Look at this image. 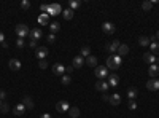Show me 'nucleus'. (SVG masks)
Here are the masks:
<instances>
[{"label":"nucleus","instance_id":"f257e3e1","mask_svg":"<svg viewBox=\"0 0 159 118\" xmlns=\"http://www.w3.org/2000/svg\"><path fill=\"white\" fill-rule=\"evenodd\" d=\"M119 66H121V58L118 56V54H112V56L107 59V69L108 70L110 69H112V70H116Z\"/></svg>","mask_w":159,"mask_h":118},{"label":"nucleus","instance_id":"f03ea898","mask_svg":"<svg viewBox=\"0 0 159 118\" xmlns=\"http://www.w3.org/2000/svg\"><path fill=\"white\" fill-rule=\"evenodd\" d=\"M29 34H30V30H29V27H27L26 24H18L16 26V35H18V38H26V37H29Z\"/></svg>","mask_w":159,"mask_h":118},{"label":"nucleus","instance_id":"7ed1b4c3","mask_svg":"<svg viewBox=\"0 0 159 118\" xmlns=\"http://www.w3.org/2000/svg\"><path fill=\"white\" fill-rule=\"evenodd\" d=\"M62 15V6L59 3H50L48 6V16H57Z\"/></svg>","mask_w":159,"mask_h":118},{"label":"nucleus","instance_id":"20e7f679","mask_svg":"<svg viewBox=\"0 0 159 118\" xmlns=\"http://www.w3.org/2000/svg\"><path fill=\"white\" fill-rule=\"evenodd\" d=\"M108 69L107 66H97L95 67V77H99V80H105L108 78Z\"/></svg>","mask_w":159,"mask_h":118},{"label":"nucleus","instance_id":"39448f33","mask_svg":"<svg viewBox=\"0 0 159 118\" xmlns=\"http://www.w3.org/2000/svg\"><path fill=\"white\" fill-rule=\"evenodd\" d=\"M56 110H57L59 113H65V112H68V110H70V105H68L67 101H60V102L56 104Z\"/></svg>","mask_w":159,"mask_h":118},{"label":"nucleus","instance_id":"423d86ee","mask_svg":"<svg viewBox=\"0 0 159 118\" xmlns=\"http://www.w3.org/2000/svg\"><path fill=\"white\" fill-rule=\"evenodd\" d=\"M48 53H50V51H48V48H46V46H38V48H37V51H35V56H37L40 61H43V59L48 56Z\"/></svg>","mask_w":159,"mask_h":118},{"label":"nucleus","instance_id":"0eeeda50","mask_svg":"<svg viewBox=\"0 0 159 118\" xmlns=\"http://www.w3.org/2000/svg\"><path fill=\"white\" fill-rule=\"evenodd\" d=\"M119 41L118 40H113V41H110V43H105V50L107 51H112V53H116L118 51V48H119Z\"/></svg>","mask_w":159,"mask_h":118},{"label":"nucleus","instance_id":"6e6552de","mask_svg":"<svg viewBox=\"0 0 159 118\" xmlns=\"http://www.w3.org/2000/svg\"><path fill=\"white\" fill-rule=\"evenodd\" d=\"M53 73L54 75H57V77H62V75L65 73V67H64V64H54L53 66Z\"/></svg>","mask_w":159,"mask_h":118},{"label":"nucleus","instance_id":"1a4fd4ad","mask_svg":"<svg viewBox=\"0 0 159 118\" xmlns=\"http://www.w3.org/2000/svg\"><path fill=\"white\" fill-rule=\"evenodd\" d=\"M102 30L105 32V34H108V35H112V34H115L116 27H115L113 23H103V24H102Z\"/></svg>","mask_w":159,"mask_h":118},{"label":"nucleus","instance_id":"9d476101","mask_svg":"<svg viewBox=\"0 0 159 118\" xmlns=\"http://www.w3.org/2000/svg\"><path fill=\"white\" fill-rule=\"evenodd\" d=\"M29 37L32 38V40H40L41 37H43V30H41V29H38V27H35V29H32L30 30V34H29Z\"/></svg>","mask_w":159,"mask_h":118},{"label":"nucleus","instance_id":"9b49d317","mask_svg":"<svg viewBox=\"0 0 159 118\" xmlns=\"http://www.w3.org/2000/svg\"><path fill=\"white\" fill-rule=\"evenodd\" d=\"M147 88L150 89V91H156V89H159V80L157 78H151L147 81Z\"/></svg>","mask_w":159,"mask_h":118},{"label":"nucleus","instance_id":"f8f14e48","mask_svg":"<svg viewBox=\"0 0 159 118\" xmlns=\"http://www.w3.org/2000/svg\"><path fill=\"white\" fill-rule=\"evenodd\" d=\"M148 75L151 78H156L157 75H159V66L157 64H151L150 69H148Z\"/></svg>","mask_w":159,"mask_h":118},{"label":"nucleus","instance_id":"ddd939ff","mask_svg":"<svg viewBox=\"0 0 159 118\" xmlns=\"http://www.w3.org/2000/svg\"><path fill=\"white\" fill-rule=\"evenodd\" d=\"M95 89H99V91H102V93H107V89H108V81L99 80L97 83H95Z\"/></svg>","mask_w":159,"mask_h":118},{"label":"nucleus","instance_id":"4468645a","mask_svg":"<svg viewBox=\"0 0 159 118\" xmlns=\"http://www.w3.org/2000/svg\"><path fill=\"white\" fill-rule=\"evenodd\" d=\"M118 83H119V78H118L116 73H110L108 75V86H118Z\"/></svg>","mask_w":159,"mask_h":118},{"label":"nucleus","instance_id":"2eb2a0df","mask_svg":"<svg viewBox=\"0 0 159 118\" xmlns=\"http://www.w3.org/2000/svg\"><path fill=\"white\" fill-rule=\"evenodd\" d=\"M143 61L147 62V64H156V56L153 53H145L143 54Z\"/></svg>","mask_w":159,"mask_h":118},{"label":"nucleus","instance_id":"dca6fc26","mask_svg":"<svg viewBox=\"0 0 159 118\" xmlns=\"http://www.w3.org/2000/svg\"><path fill=\"white\" fill-rule=\"evenodd\" d=\"M72 66H73V69H80L81 66H85V58L75 56V58H73V62H72Z\"/></svg>","mask_w":159,"mask_h":118},{"label":"nucleus","instance_id":"f3484780","mask_svg":"<svg viewBox=\"0 0 159 118\" xmlns=\"http://www.w3.org/2000/svg\"><path fill=\"white\" fill-rule=\"evenodd\" d=\"M38 24L50 26V16H48V13H41V15L38 16Z\"/></svg>","mask_w":159,"mask_h":118},{"label":"nucleus","instance_id":"a211bd4d","mask_svg":"<svg viewBox=\"0 0 159 118\" xmlns=\"http://www.w3.org/2000/svg\"><path fill=\"white\" fill-rule=\"evenodd\" d=\"M8 67L11 69V70H19L21 69V61H18V59H10V62H8Z\"/></svg>","mask_w":159,"mask_h":118},{"label":"nucleus","instance_id":"6ab92c4d","mask_svg":"<svg viewBox=\"0 0 159 118\" xmlns=\"http://www.w3.org/2000/svg\"><path fill=\"white\" fill-rule=\"evenodd\" d=\"M85 64L89 66V67H97V58L95 56H88L85 59Z\"/></svg>","mask_w":159,"mask_h":118},{"label":"nucleus","instance_id":"aec40b11","mask_svg":"<svg viewBox=\"0 0 159 118\" xmlns=\"http://www.w3.org/2000/svg\"><path fill=\"white\" fill-rule=\"evenodd\" d=\"M26 105H24V104L22 102H21V104H18V105L15 107V115H18V116H21V115H24L26 113Z\"/></svg>","mask_w":159,"mask_h":118},{"label":"nucleus","instance_id":"412c9836","mask_svg":"<svg viewBox=\"0 0 159 118\" xmlns=\"http://www.w3.org/2000/svg\"><path fill=\"white\" fill-rule=\"evenodd\" d=\"M139 96V91H137V88H129L127 89V98H129V101H135V98Z\"/></svg>","mask_w":159,"mask_h":118},{"label":"nucleus","instance_id":"4be33fe9","mask_svg":"<svg viewBox=\"0 0 159 118\" xmlns=\"http://www.w3.org/2000/svg\"><path fill=\"white\" fill-rule=\"evenodd\" d=\"M110 104H112V105H119L121 104V96L119 94H112L110 96Z\"/></svg>","mask_w":159,"mask_h":118},{"label":"nucleus","instance_id":"5701e85b","mask_svg":"<svg viewBox=\"0 0 159 118\" xmlns=\"http://www.w3.org/2000/svg\"><path fill=\"white\" fill-rule=\"evenodd\" d=\"M73 10L72 8H65V10H62V16H64V19L65 21H68V19H72L73 18Z\"/></svg>","mask_w":159,"mask_h":118},{"label":"nucleus","instance_id":"b1692460","mask_svg":"<svg viewBox=\"0 0 159 118\" xmlns=\"http://www.w3.org/2000/svg\"><path fill=\"white\" fill-rule=\"evenodd\" d=\"M116 53H118L119 58L121 56H126V54L129 53V46L127 45H119V48H118V51H116Z\"/></svg>","mask_w":159,"mask_h":118},{"label":"nucleus","instance_id":"393cba45","mask_svg":"<svg viewBox=\"0 0 159 118\" xmlns=\"http://www.w3.org/2000/svg\"><path fill=\"white\" fill-rule=\"evenodd\" d=\"M22 104L26 105V109H33V101H32V98H29V96H24L22 98Z\"/></svg>","mask_w":159,"mask_h":118},{"label":"nucleus","instance_id":"a878e982","mask_svg":"<svg viewBox=\"0 0 159 118\" xmlns=\"http://www.w3.org/2000/svg\"><path fill=\"white\" fill-rule=\"evenodd\" d=\"M80 56H81V58L91 56V50H89V46H83V48H81V50H80Z\"/></svg>","mask_w":159,"mask_h":118},{"label":"nucleus","instance_id":"bb28decb","mask_svg":"<svg viewBox=\"0 0 159 118\" xmlns=\"http://www.w3.org/2000/svg\"><path fill=\"white\" fill-rule=\"evenodd\" d=\"M68 115H70L72 118H78L80 116V109L78 107H70V110H68Z\"/></svg>","mask_w":159,"mask_h":118},{"label":"nucleus","instance_id":"cd10ccee","mask_svg":"<svg viewBox=\"0 0 159 118\" xmlns=\"http://www.w3.org/2000/svg\"><path fill=\"white\" fill-rule=\"evenodd\" d=\"M150 46H151V51H150V53L157 54V56H159V43H157V41H151Z\"/></svg>","mask_w":159,"mask_h":118},{"label":"nucleus","instance_id":"c85d7f7f","mask_svg":"<svg viewBox=\"0 0 159 118\" xmlns=\"http://www.w3.org/2000/svg\"><path fill=\"white\" fill-rule=\"evenodd\" d=\"M150 43H151L150 37H140V38H139V45H140V46H148Z\"/></svg>","mask_w":159,"mask_h":118},{"label":"nucleus","instance_id":"c756f323","mask_svg":"<svg viewBox=\"0 0 159 118\" xmlns=\"http://www.w3.org/2000/svg\"><path fill=\"white\" fill-rule=\"evenodd\" d=\"M59 29H60V24H59V23H56V21L50 24V30H51V34H56Z\"/></svg>","mask_w":159,"mask_h":118},{"label":"nucleus","instance_id":"7c9ffc66","mask_svg":"<svg viewBox=\"0 0 159 118\" xmlns=\"http://www.w3.org/2000/svg\"><path fill=\"white\" fill-rule=\"evenodd\" d=\"M60 81H62V85H64V86H67V85H70V81H72V77H68L67 73H64V75H62V77H60Z\"/></svg>","mask_w":159,"mask_h":118},{"label":"nucleus","instance_id":"2f4dec72","mask_svg":"<svg viewBox=\"0 0 159 118\" xmlns=\"http://www.w3.org/2000/svg\"><path fill=\"white\" fill-rule=\"evenodd\" d=\"M142 8H143V11H151V8H153V2H143Z\"/></svg>","mask_w":159,"mask_h":118},{"label":"nucleus","instance_id":"473e14b6","mask_svg":"<svg viewBox=\"0 0 159 118\" xmlns=\"http://www.w3.org/2000/svg\"><path fill=\"white\" fill-rule=\"evenodd\" d=\"M68 5H70L72 10H75V8H78V6L81 5V2H80V0H70V2H68Z\"/></svg>","mask_w":159,"mask_h":118},{"label":"nucleus","instance_id":"72a5a7b5","mask_svg":"<svg viewBox=\"0 0 159 118\" xmlns=\"http://www.w3.org/2000/svg\"><path fill=\"white\" fill-rule=\"evenodd\" d=\"M21 8H22V10H29L30 8V2H29V0H22V2H21Z\"/></svg>","mask_w":159,"mask_h":118},{"label":"nucleus","instance_id":"f704fd0d","mask_svg":"<svg viewBox=\"0 0 159 118\" xmlns=\"http://www.w3.org/2000/svg\"><path fill=\"white\" fill-rule=\"evenodd\" d=\"M8 110H10V107H8V104H6V102H3L2 105H0V112H2V113H8Z\"/></svg>","mask_w":159,"mask_h":118},{"label":"nucleus","instance_id":"c9c22d12","mask_svg":"<svg viewBox=\"0 0 159 118\" xmlns=\"http://www.w3.org/2000/svg\"><path fill=\"white\" fill-rule=\"evenodd\" d=\"M16 46L19 48V50H22L24 48V38H16Z\"/></svg>","mask_w":159,"mask_h":118},{"label":"nucleus","instance_id":"e433bc0d","mask_svg":"<svg viewBox=\"0 0 159 118\" xmlns=\"http://www.w3.org/2000/svg\"><path fill=\"white\" fill-rule=\"evenodd\" d=\"M46 40H48V43H54V41H56V35H54V34H50V35L46 37Z\"/></svg>","mask_w":159,"mask_h":118},{"label":"nucleus","instance_id":"4c0bfd02","mask_svg":"<svg viewBox=\"0 0 159 118\" xmlns=\"http://www.w3.org/2000/svg\"><path fill=\"white\" fill-rule=\"evenodd\" d=\"M48 6H50V3H41V5H40L41 13H48Z\"/></svg>","mask_w":159,"mask_h":118},{"label":"nucleus","instance_id":"58836bf2","mask_svg":"<svg viewBox=\"0 0 159 118\" xmlns=\"http://www.w3.org/2000/svg\"><path fill=\"white\" fill-rule=\"evenodd\" d=\"M38 67H40V69H46V67H48V62H46L45 59L40 61V62H38Z\"/></svg>","mask_w":159,"mask_h":118},{"label":"nucleus","instance_id":"ea45409f","mask_svg":"<svg viewBox=\"0 0 159 118\" xmlns=\"http://www.w3.org/2000/svg\"><path fill=\"white\" fill-rule=\"evenodd\" d=\"M129 109L130 110H135L137 109V102L135 101H129Z\"/></svg>","mask_w":159,"mask_h":118},{"label":"nucleus","instance_id":"a19ab883","mask_svg":"<svg viewBox=\"0 0 159 118\" xmlns=\"http://www.w3.org/2000/svg\"><path fill=\"white\" fill-rule=\"evenodd\" d=\"M102 101H103V102H110V96H108L107 93H103V94H102Z\"/></svg>","mask_w":159,"mask_h":118},{"label":"nucleus","instance_id":"79ce46f5","mask_svg":"<svg viewBox=\"0 0 159 118\" xmlns=\"http://www.w3.org/2000/svg\"><path fill=\"white\" fill-rule=\"evenodd\" d=\"M5 98H6V93L3 91V89H0V99H2V101H5Z\"/></svg>","mask_w":159,"mask_h":118},{"label":"nucleus","instance_id":"37998d69","mask_svg":"<svg viewBox=\"0 0 159 118\" xmlns=\"http://www.w3.org/2000/svg\"><path fill=\"white\" fill-rule=\"evenodd\" d=\"M73 72V66H68V67H65V73H72Z\"/></svg>","mask_w":159,"mask_h":118},{"label":"nucleus","instance_id":"c03bdc74","mask_svg":"<svg viewBox=\"0 0 159 118\" xmlns=\"http://www.w3.org/2000/svg\"><path fill=\"white\" fill-rule=\"evenodd\" d=\"M29 46H30V48H38V46H37V41H35V40H32L30 43H29Z\"/></svg>","mask_w":159,"mask_h":118},{"label":"nucleus","instance_id":"a18cd8bd","mask_svg":"<svg viewBox=\"0 0 159 118\" xmlns=\"http://www.w3.org/2000/svg\"><path fill=\"white\" fill-rule=\"evenodd\" d=\"M5 41V35H3V32H0V43H3Z\"/></svg>","mask_w":159,"mask_h":118},{"label":"nucleus","instance_id":"49530a36","mask_svg":"<svg viewBox=\"0 0 159 118\" xmlns=\"http://www.w3.org/2000/svg\"><path fill=\"white\" fill-rule=\"evenodd\" d=\"M40 118H53V116H51L50 113H43V115H41Z\"/></svg>","mask_w":159,"mask_h":118},{"label":"nucleus","instance_id":"de8ad7c7","mask_svg":"<svg viewBox=\"0 0 159 118\" xmlns=\"http://www.w3.org/2000/svg\"><path fill=\"white\" fill-rule=\"evenodd\" d=\"M154 40H159V30L154 34Z\"/></svg>","mask_w":159,"mask_h":118},{"label":"nucleus","instance_id":"09e8293b","mask_svg":"<svg viewBox=\"0 0 159 118\" xmlns=\"http://www.w3.org/2000/svg\"><path fill=\"white\" fill-rule=\"evenodd\" d=\"M156 64L159 66V56H157V59H156Z\"/></svg>","mask_w":159,"mask_h":118},{"label":"nucleus","instance_id":"8fccbe9b","mask_svg":"<svg viewBox=\"0 0 159 118\" xmlns=\"http://www.w3.org/2000/svg\"><path fill=\"white\" fill-rule=\"evenodd\" d=\"M2 104H3V101H2V99H0V105H2Z\"/></svg>","mask_w":159,"mask_h":118}]
</instances>
